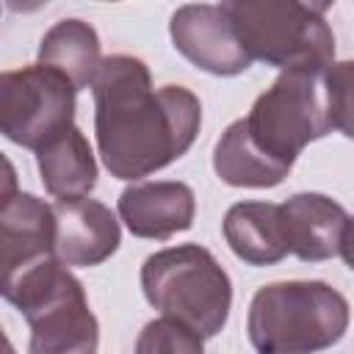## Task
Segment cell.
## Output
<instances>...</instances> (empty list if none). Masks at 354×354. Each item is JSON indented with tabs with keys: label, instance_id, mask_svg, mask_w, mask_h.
<instances>
[{
	"label": "cell",
	"instance_id": "obj_2",
	"mask_svg": "<svg viewBox=\"0 0 354 354\" xmlns=\"http://www.w3.org/2000/svg\"><path fill=\"white\" fill-rule=\"evenodd\" d=\"M348 301L318 279L263 285L249 304L246 332L257 354H315L348 329Z\"/></svg>",
	"mask_w": 354,
	"mask_h": 354
},
{
	"label": "cell",
	"instance_id": "obj_18",
	"mask_svg": "<svg viewBox=\"0 0 354 354\" xmlns=\"http://www.w3.org/2000/svg\"><path fill=\"white\" fill-rule=\"evenodd\" d=\"M326 111L332 130L354 138V61H337L324 72Z\"/></svg>",
	"mask_w": 354,
	"mask_h": 354
},
{
	"label": "cell",
	"instance_id": "obj_6",
	"mask_svg": "<svg viewBox=\"0 0 354 354\" xmlns=\"http://www.w3.org/2000/svg\"><path fill=\"white\" fill-rule=\"evenodd\" d=\"M243 122L252 141L268 158L293 166L296 155L310 141H318L332 130L324 72H279L271 88L254 100Z\"/></svg>",
	"mask_w": 354,
	"mask_h": 354
},
{
	"label": "cell",
	"instance_id": "obj_12",
	"mask_svg": "<svg viewBox=\"0 0 354 354\" xmlns=\"http://www.w3.org/2000/svg\"><path fill=\"white\" fill-rule=\"evenodd\" d=\"M285 235L290 254L304 263H321L340 254V241L348 224L343 205L324 194H293L282 205Z\"/></svg>",
	"mask_w": 354,
	"mask_h": 354
},
{
	"label": "cell",
	"instance_id": "obj_5",
	"mask_svg": "<svg viewBox=\"0 0 354 354\" xmlns=\"http://www.w3.org/2000/svg\"><path fill=\"white\" fill-rule=\"evenodd\" d=\"M141 290L155 310L183 321L202 337L224 329L232 304L227 271L199 243H180L149 254L141 266Z\"/></svg>",
	"mask_w": 354,
	"mask_h": 354
},
{
	"label": "cell",
	"instance_id": "obj_10",
	"mask_svg": "<svg viewBox=\"0 0 354 354\" xmlns=\"http://www.w3.org/2000/svg\"><path fill=\"white\" fill-rule=\"evenodd\" d=\"M55 210V257L66 268L105 263L122 241L113 210L97 199H58Z\"/></svg>",
	"mask_w": 354,
	"mask_h": 354
},
{
	"label": "cell",
	"instance_id": "obj_7",
	"mask_svg": "<svg viewBox=\"0 0 354 354\" xmlns=\"http://www.w3.org/2000/svg\"><path fill=\"white\" fill-rule=\"evenodd\" d=\"M77 88L55 69L33 64L0 75V133L41 152L75 127Z\"/></svg>",
	"mask_w": 354,
	"mask_h": 354
},
{
	"label": "cell",
	"instance_id": "obj_8",
	"mask_svg": "<svg viewBox=\"0 0 354 354\" xmlns=\"http://www.w3.org/2000/svg\"><path fill=\"white\" fill-rule=\"evenodd\" d=\"M55 257V210L33 194L14 191V169L6 160L0 202V282Z\"/></svg>",
	"mask_w": 354,
	"mask_h": 354
},
{
	"label": "cell",
	"instance_id": "obj_15",
	"mask_svg": "<svg viewBox=\"0 0 354 354\" xmlns=\"http://www.w3.org/2000/svg\"><path fill=\"white\" fill-rule=\"evenodd\" d=\"M36 160L41 185L55 199H80L97 185V160L88 138L77 127L36 152Z\"/></svg>",
	"mask_w": 354,
	"mask_h": 354
},
{
	"label": "cell",
	"instance_id": "obj_3",
	"mask_svg": "<svg viewBox=\"0 0 354 354\" xmlns=\"http://www.w3.org/2000/svg\"><path fill=\"white\" fill-rule=\"evenodd\" d=\"M221 6L252 61L282 72H326L335 64V33L324 17L329 3L227 0Z\"/></svg>",
	"mask_w": 354,
	"mask_h": 354
},
{
	"label": "cell",
	"instance_id": "obj_20",
	"mask_svg": "<svg viewBox=\"0 0 354 354\" xmlns=\"http://www.w3.org/2000/svg\"><path fill=\"white\" fill-rule=\"evenodd\" d=\"M6 354H14V351H11V343H8V340H6Z\"/></svg>",
	"mask_w": 354,
	"mask_h": 354
},
{
	"label": "cell",
	"instance_id": "obj_19",
	"mask_svg": "<svg viewBox=\"0 0 354 354\" xmlns=\"http://www.w3.org/2000/svg\"><path fill=\"white\" fill-rule=\"evenodd\" d=\"M340 257L354 271V216H348V224H346V232H343V241H340Z\"/></svg>",
	"mask_w": 354,
	"mask_h": 354
},
{
	"label": "cell",
	"instance_id": "obj_14",
	"mask_svg": "<svg viewBox=\"0 0 354 354\" xmlns=\"http://www.w3.org/2000/svg\"><path fill=\"white\" fill-rule=\"evenodd\" d=\"M102 61L100 36L83 19H61L39 41V64L61 72L77 91L94 86Z\"/></svg>",
	"mask_w": 354,
	"mask_h": 354
},
{
	"label": "cell",
	"instance_id": "obj_1",
	"mask_svg": "<svg viewBox=\"0 0 354 354\" xmlns=\"http://www.w3.org/2000/svg\"><path fill=\"white\" fill-rule=\"evenodd\" d=\"M91 91L97 149L119 180H141L174 163L199 133V97L185 86L152 88L141 58H105Z\"/></svg>",
	"mask_w": 354,
	"mask_h": 354
},
{
	"label": "cell",
	"instance_id": "obj_11",
	"mask_svg": "<svg viewBox=\"0 0 354 354\" xmlns=\"http://www.w3.org/2000/svg\"><path fill=\"white\" fill-rule=\"evenodd\" d=\"M196 199L185 183H133L119 196V216L136 238L166 241L194 224Z\"/></svg>",
	"mask_w": 354,
	"mask_h": 354
},
{
	"label": "cell",
	"instance_id": "obj_17",
	"mask_svg": "<svg viewBox=\"0 0 354 354\" xmlns=\"http://www.w3.org/2000/svg\"><path fill=\"white\" fill-rule=\"evenodd\" d=\"M202 340L205 337L183 321L163 315L141 329L136 340V354H205Z\"/></svg>",
	"mask_w": 354,
	"mask_h": 354
},
{
	"label": "cell",
	"instance_id": "obj_9",
	"mask_svg": "<svg viewBox=\"0 0 354 354\" xmlns=\"http://www.w3.org/2000/svg\"><path fill=\"white\" fill-rule=\"evenodd\" d=\"M171 41L177 53H183L194 66L232 77L252 66V55L243 50L224 6L210 3H188L171 14L169 22Z\"/></svg>",
	"mask_w": 354,
	"mask_h": 354
},
{
	"label": "cell",
	"instance_id": "obj_4",
	"mask_svg": "<svg viewBox=\"0 0 354 354\" xmlns=\"http://www.w3.org/2000/svg\"><path fill=\"white\" fill-rule=\"evenodd\" d=\"M0 290L30 326L28 354H97L100 324L80 279L58 257L0 282Z\"/></svg>",
	"mask_w": 354,
	"mask_h": 354
},
{
	"label": "cell",
	"instance_id": "obj_16",
	"mask_svg": "<svg viewBox=\"0 0 354 354\" xmlns=\"http://www.w3.org/2000/svg\"><path fill=\"white\" fill-rule=\"evenodd\" d=\"M213 169L227 185H235V188H274L290 171V166L268 158L252 141L243 119L232 122L221 133L213 149Z\"/></svg>",
	"mask_w": 354,
	"mask_h": 354
},
{
	"label": "cell",
	"instance_id": "obj_13",
	"mask_svg": "<svg viewBox=\"0 0 354 354\" xmlns=\"http://www.w3.org/2000/svg\"><path fill=\"white\" fill-rule=\"evenodd\" d=\"M224 241L249 266H274L290 254L282 205L238 202L224 216Z\"/></svg>",
	"mask_w": 354,
	"mask_h": 354
}]
</instances>
